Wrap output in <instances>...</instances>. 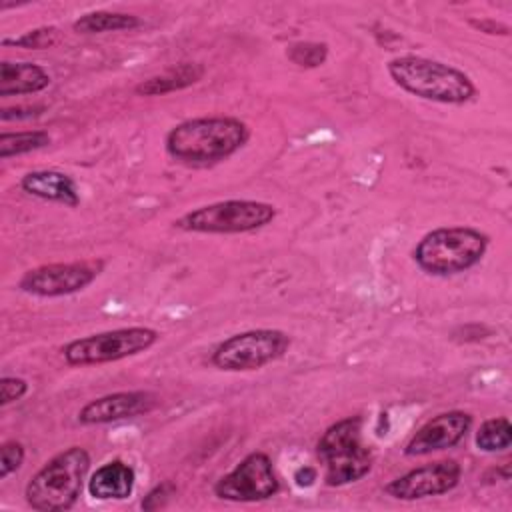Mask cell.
Returning a JSON list of instances; mask_svg holds the SVG:
<instances>
[{
  "label": "cell",
  "instance_id": "obj_8",
  "mask_svg": "<svg viewBox=\"0 0 512 512\" xmlns=\"http://www.w3.org/2000/svg\"><path fill=\"white\" fill-rule=\"evenodd\" d=\"M292 344L284 330L254 328L232 334L222 340L212 352V364L224 372L258 370L282 358Z\"/></svg>",
  "mask_w": 512,
  "mask_h": 512
},
{
  "label": "cell",
  "instance_id": "obj_19",
  "mask_svg": "<svg viewBox=\"0 0 512 512\" xmlns=\"http://www.w3.org/2000/svg\"><path fill=\"white\" fill-rule=\"evenodd\" d=\"M52 142L46 130H20V132H2L0 134V158L28 154L40 148H46Z\"/></svg>",
  "mask_w": 512,
  "mask_h": 512
},
{
  "label": "cell",
  "instance_id": "obj_10",
  "mask_svg": "<svg viewBox=\"0 0 512 512\" xmlns=\"http://www.w3.org/2000/svg\"><path fill=\"white\" fill-rule=\"evenodd\" d=\"M278 488L270 456L250 452L214 484V494L230 502H260L274 496Z\"/></svg>",
  "mask_w": 512,
  "mask_h": 512
},
{
  "label": "cell",
  "instance_id": "obj_9",
  "mask_svg": "<svg viewBox=\"0 0 512 512\" xmlns=\"http://www.w3.org/2000/svg\"><path fill=\"white\" fill-rule=\"evenodd\" d=\"M104 260H76V262H54L30 268L18 280V288L26 294L40 298L68 296L90 286L104 270Z\"/></svg>",
  "mask_w": 512,
  "mask_h": 512
},
{
  "label": "cell",
  "instance_id": "obj_3",
  "mask_svg": "<svg viewBox=\"0 0 512 512\" xmlns=\"http://www.w3.org/2000/svg\"><path fill=\"white\" fill-rule=\"evenodd\" d=\"M90 454L82 446H70L52 456L26 484L24 496L32 510L62 512L70 510L82 494Z\"/></svg>",
  "mask_w": 512,
  "mask_h": 512
},
{
  "label": "cell",
  "instance_id": "obj_16",
  "mask_svg": "<svg viewBox=\"0 0 512 512\" xmlns=\"http://www.w3.org/2000/svg\"><path fill=\"white\" fill-rule=\"evenodd\" d=\"M50 86V74L34 62H8L0 64V96H22L42 92Z\"/></svg>",
  "mask_w": 512,
  "mask_h": 512
},
{
  "label": "cell",
  "instance_id": "obj_6",
  "mask_svg": "<svg viewBox=\"0 0 512 512\" xmlns=\"http://www.w3.org/2000/svg\"><path fill=\"white\" fill-rule=\"evenodd\" d=\"M276 218V206L262 200H220L194 208L174 220L184 232L244 234L268 226Z\"/></svg>",
  "mask_w": 512,
  "mask_h": 512
},
{
  "label": "cell",
  "instance_id": "obj_13",
  "mask_svg": "<svg viewBox=\"0 0 512 512\" xmlns=\"http://www.w3.org/2000/svg\"><path fill=\"white\" fill-rule=\"evenodd\" d=\"M156 406H158V398L148 390L112 392L84 404L78 412V422L86 426L110 424L126 418L144 416L152 412Z\"/></svg>",
  "mask_w": 512,
  "mask_h": 512
},
{
  "label": "cell",
  "instance_id": "obj_20",
  "mask_svg": "<svg viewBox=\"0 0 512 512\" xmlns=\"http://www.w3.org/2000/svg\"><path fill=\"white\" fill-rule=\"evenodd\" d=\"M510 442H512V426L506 416L484 420L476 432V446L482 452L508 450Z\"/></svg>",
  "mask_w": 512,
  "mask_h": 512
},
{
  "label": "cell",
  "instance_id": "obj_12",
  "mask_svg": "<svg viewBox=\"0 0 512 512\" xmlns=\"http://www.w3.org/2000/svg\"><path fill=\"white\" fill-rule=\"evenodd\" d=\"M472 428V416L464 410L442 412L428 422H424L416 434L408 440L404 454L406 456H426L438 450L456 446L468 430Z\"/></svg>",
  "mask_w": 512,
  "mask_h": 512
},
{
  "label": "cell",
  "instance_id": "obj_1",
  "mask_svg": "<svg viewBox=\"0 0 512 512\" xmlns=\"http://www.w3.org/2000/svg\"><path fill=\"white\" fill-rule=\"evenodd\" d=\"M248 138L250 128L240 118L200 116L170 128L164 148L176 162L188 166H208L238 152Z\"/></svg>",
  "mask_w": 512,
  "mask_h": 512
},
{
  "label": "cell",
  "instance_id": "obj_21",
  "mask_svg": "<svg viewBox=\"0 0 512 512\" xmlns=\"http://www.w3.org/2000/svg\"><path fill=\"white\" fill-rule=\"evenodd\" d=\"M286 58L300 68H318L328 58L326 42H294L286 48Z\"/></svg>",
  "mask_w": 512,
  "mask_h": 512
},
{
  "label": "cell",
  "instance_id": "obj_27",
  "mask_svg": "<svg viewBox=\"0 0 512 512\" xmlns=\"http://www.w3.org/2000/svg\"><path fill=\"white\" fill-rule=\"evenodd\" d=\"M316 478H318V470H316L314 466H300V468L294 472V482H296V486H300V488L312 486Z\"/></svg>",
  "mask_w": 512,
  "mask_h": 512
},
{
  "label": "cell",
  "instance_id": "obj_14",
  "mask_svg": "<svg viewBox=\"0 0 512 512\" xmlns=\"http://www.w3.org/2000/svg\"><path fill=\"white\" fill-rule=\"evenodd\" d=\"M20 188L34 198L58 202L68 208L80 204V192L72 176L60 170H32L22 176Z\"/></svg>",
  "mask_w": 512,
  "mask_h": 512
},
{
  "label": "cell",
  "instance_id": "obj_15",
  "mask_svg": "<svg viewBox=\"0 0 512 512\" xmlns=\"http://www.w3.org/2000/svg\"><path fill=\"white\" fill-rule=\"evenodd\" d=\"M136 482L134 468L122 460H110L96 468L88 480V494L96 500H124Z\"/></svg>",
  "mask_w": 512,
  "mask_h": 512
},
{
  "label": "cell",
  "instance_id": "obj_28",
  "mask_svg": "<svg viewBox=\"0 0 512 512\" xmlns=\"http://www.w3.org/2000/svg\"><path fill=\"white\" fill-rule=\"evenodd\" d=\"M36 108H4L2 112H0V118L4 120V122H8V120H16V118H30V116H36L38 112H34Z\"/></svg>",
  "mask_w": 512,
  "mask_h": 512
},
{
  "label": "cell",
  "instance_id": "obj_7",
  "mask_svg": "<svg viewBox=\"0 0 512 512\" xmlns=\"http://www.w3.org/2000/svg\"><path fill=\"white\" fill-rule=\"evenodd\" d=\"M160 338V332L148 326H128L76 338L62 348V356L70 366H92L116 362L128 356H136L152 348Z\"/></svg>",
  "mask_w": 512,
  "mask_h": 512
},
{
  "label": "cell",
  "instance_id": "obj_18",
  "mask_svg": "<svg viewBox=\"0 0 512 512\" xmlns=\"http://www.w3.org/2000/svg\"><path fill=\"white\" fill-rule=\"evenodd\" d=\"M142 26V20L134 14L126 12H108L96 10L80 16L74 20L72 28L78 34H104V32H120V30H134Z\"/></svg>",
  "mask_w": 512,
  "mask_h": 512
},
{
  "label": "cell",
  "instance_id": "obj_26",
  "mask_svg": "<svg viewBox=\"0 0 512 512\" xmlns=\"http://www.w3.org/2000/svg\"><path fill=\"white\" fill-rule=\"evenodd\" d=\"M468 24H470L472 28H476V30L484 32V34H500V36H508V32H510V28H508L506 24H500V22H496V20H492V18H480V20L472 18V20H468Z\"/></svg>",
  "mask_w": 512,
  "mask_h": 512
},
{
  "label": "cell",
  "instance_id": "obj_2",
  "mask_svg": "<svg viewBox=\"0 0 512 512\" xmlns=\"http://www.w3.org/2000/svg\"><path fill=\"white\" fill-rule=\"evenodd\" d=\"M386 70L394 84L404 92L438 104H466L474 100L478 92L466 72L416 54L392 58L386 64Z\"/></svg>",
  "mask_w": 512,
  "mask_h": 512
},
{
  "label": "cell",
  "instance_id": "obj_5",
  "mask_svg": "<svg viewBox=\"0 0 512 512\" xmlns=\"http://www.w3.org/2000/svg\"><path fill=\"white\" fill-rule=\"evenodd\" d=\"M316 456L324 466L326 486H346L364 478L372 470L374 454L362 442V418L348 416L328 426L316 444Z\"/></svg>",
  "mask_w": 512,
  "mask_h": 512
},
{
  "label": "cell",
  "instance_id": "obj_4",
  "mask_svg": "<svg viewBox=\"0 0 512 512\" xmlns=\"http://www.w3.org/2000/svg\"><path fill=\"white\" fill-rule=\"evenodd\" d=\"M490 238L472 226H442L420 238L414 248V262L430 276H454L476 266Z\"/></svg>",
  "mask_w": 512,
  "mask_h": 512
},
{
  "label": "cell",
  "instance_id": "obj_25",
  "mask_svg": "<svg viewBox=\"0 0 512 512\" xmlns=\"http://www.w3.org/2000/svg\"><path fill=\"white\" fill-rule=\"evenodd\" d=\"M28 394V382L18 376H2L0 380V404L8 406L22 400Z\"/></svg>",
  "mask_w": 512,
  "mask_h": 512
},
{
  "label": "cell",
  "instance_id": "obj_23",
  "mask_svg": "<svg viewBox=\"0 0 512 512\" xmlns=\"http://www.w3.org/2000/svg\"><path fill=\"white\" fill-rule=\"evenodd\" d=\"M26 450L24 444L18 440H6L0 446V480L8 478L12 472H16L24 462Z\"/></svg>",
  "mask_w": 512,
  "mask_h": 512
},
{
  "label": "cell",
  "instance_id": "obj_11",
  "mask_svg": "<svg viewBox=\"0 0 512 512\" xmlns=\"http://www.w3.org/2000/svg\"><path fill=\"white\" fill-rule=\"evenodd\" d=\"M460 478L462 466L456 460H438L390 480L384 486V492L396 500H420L454 490L460 484Z\"/></svg>",
  "mask_w": 512,
  "mask_h": 512
},
{
  "label": "cell",
  "instance_id": "obj_24",
  "mask_svg": "<svg viewBox=\"0 0 512 512\" xmlns=\"http://www.w3.org/2000/svg\"><path fill=\"white\" fill-rule=\"evenodd\" d=\"M172 496H176V484L172 480H164L160 484H156L140 502L142 510H158L164 508Z\"/></svg>",
  "mask_w": 512,
  "mask_h": 512
},
{
  "label": "cell",
  "instance_id": "obj_22",
  "mask_svg": "<svg viewBox=\"0 0 512 512\" xmlns=\"http://www.w3.org/2000/svg\"><path fill=\"white\" fill-rule=\"evenodd\" d=\"M56 42H58V28H54V26L34 28L16 38H2V46H18V48H28V50L52 48Z\"/></svg>",
  "mask_w": 512,
  "mask_h": 512
},
{
  "label": "cell",
  "instance_id": "obj_17",
  "mask_svg": "<svg viewBox=\"0 0 512 512\" xmlns=\"http://www.w3.org/2000/svg\"><path fill=\"white\" fill-rule=\"evenodd\" d=\"M204 72H206L204 66L198 62H182L162 74L142 80L140 84H136L134 92L138 96H164V94L194 86L196 82L202 80Z\"/></svg>",
  "mask_w": 512,
  "mask_h": 512
}]
</instances>
